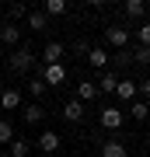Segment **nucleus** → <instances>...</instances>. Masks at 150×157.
<instances>
[{
    "instance_id": "nucleus-1",
    "label": "nucleus",
    "mask_w": 150,
    "mask_h": 157,
    "mask_svg": "<svg viewBox=\"0 0 150 157\" xmlns=\"http://www.w3.org/2000/svg\"><path fill=\"white\" fill-rule=\"evenodd\" d=\"M98 122L105 126V129H122V122H126V112L122 108H115V105H108V108H101V115H98Z\"/></svg>"
},
{
    "instance_id": "nucleus-2",
    "label": "nucleus",
    "mask_w": 150,
    "mask_h": 157,
    "mask_svg": "<svg viewBox=\"0 0 150 157\" xmlns=\"http://www.w3.org/2000/svg\"><path fill=\"white\" fill-rule=\"evenodd\" d=\"M39 77L45 80V87H60L63 80H67V67L63 63H52V67H42V73Z\"/></svg>"
},
{
    "instance_id": "nucleus-3",
    "label": "nucleus",
    "mask_w": 150,
    "mask_h": 157,
    "mask_svg": "<svg viewBox=\"0 0 150 157\" xmlns=\"http://www.w3.org/2000/svg\"><path fill=\"white\" fill-rule=\"evenodd\" d=\"M105 39H108V45H115V49H126L129 45V32L119 28V25H112V28H105Z\"/></svg>"
},
{
    "instance_id": "nucleus-4",
    "label": "nucleus",
    "mask_w": 150,
    "mask_h": 157,
    "mask_svg": "<svg viewBox=\"0 0 150 157\" xmlns=\"http://www.w3.org/2000/svg\"><path fill=\"white\" fill-rule=\"evenodd\" d=\"M63 52H67V45H63V42H49V45L42 49V63H45V67H52V63L63 59Z\"/></svg>"
},
{
    "instance_id": "nucleus-5",
    "label": "nucleus",
    "mask_w": 150,
    "mask_h": 157,
    "mask_svg": "<svg viewBox=\"0 0 150 157\" xmlns=\"http://www.w3.org/2000/svg\"><path fill=\"white\" fill-rule=\"evenodd\" d=\"M11 67H14L17 73H25V70H32V67H35V56H32L28 49H17L14 56H11Z\"/></svg>"
},
{
    "instance_id": "nucleus-6",
    "label": "nucleus",
    "mask_w": 150,
    "mask_h": 157,
    "mask_svg": "<svg viewBox=\"0 0 150 157\" xmlns=\"http://www.w3.org/2000/svg\"><path fill=\"white\" fill-rule=\"evenodd\" d=\"M115 84H119V77H115V73H112V70H105V73H101V77H98V94H115Z\"/></svg>"
},
{
    "instance_id": "nucleus-7",
    "label": "nucleus",
    "mask_w": 150,
    "mask_h": 157,
    "mask_svg": "<svg viewBox=\"0 0 150 157\" xmlns=\"http://www.w3.org/2000/svg\"><path fill=\"white\" fill-rule=\"evenodd\" d=\"M87 63L94 70H105L108 67V49H101V45H91V52H87Z\"/></svg>"
},
{
    "instance_id": "nucleus-8",
    "label": "nucleus",
    "mask_w": 150,
    "mask_h": 157,
    "mask_svg": "<svg viewBox=\"0 0 150 157\" xmlns=\"http://www.w3.org/2000/svg\"><path fill=\"white\" fill-rule=\"evenodd\" d=\"M60 143H63V140L52 133V129H45V133L39 136V150H45V154H56V150H60Z\"/></svg>"
},
{
    "instance_id": "nucleus-9",
    "label": "nucleus",
    "mask_w": 150,
    "mask_h": 157,
    "mask_svg": "<svg viewBox=\"0 0 150 157\" xmlns=\"http://www.w3.org/2000/svg\"><path fill=\"white\" fill-rule=\"evenodd\" d=\"M17 105H21V91H17V87L0 91V108H7V112H11V108H17Z\"/></svg>"
},
{
    "instance_id": "nucleus-10",
    "label": "nucleus",
    "mask_w": 150,
    "mask_h": 157,
    "mask_svg": "<svg viewBox=\"0 0 150 157\" xmlns=\"http://www.w3.org/2000/svg\"><path fill=\"white\" fill-rule=\"evenodd\" d=\"M63 119H67V122H80V119H84V105H80L77 98L63 105Z\"/></svg>"
},
{
    "instance_id": "nucleus-11",
    "label": "nucleus",
    "mask_w": 150,
    "mask_h": 157,
    "mask_svg": "<svg viewBox=\"0 0 150 157\" xmlns=\"http://www.w3.org/2000/svg\"><path fill=\"white\" fill-rule=\"evenodd\" d=\"M21 42V28L17 25H4L0 28V45H17Z\"/></svg>"
},
{
    "instance_id": "nucleus-12",
    "label": "nucleus",
    "mask_w": 150,
    "mask_h": 157,
    "mask_svg": "<svg viewBox=\"0 0 150 157\" xmlns=\"http://www.w3.org/2000/svg\"><path fill=\"white\" fill-rule=\"evenodd\" d=\"M94 98H98V87L91 84V80H80V84H77V101L87 105V101H94Z\"/></svg>"
},
{
    "instance_id": "nucleus-13",
    "label": "nucleus",
    "mask_w": 150,
    "mask_h": 157,
    "mask_svg": "<svg viewBox=\"0 0 150 157\" xmlns=\"http://www.w3.org/2000/svg\"><path fill=\"white\" fill-rule=\"evenodd\" d=\"M129 115L136 119V122H143V119H150V105L143 98H136V101H129Z\"/></svg>"
},
{
    "instance_id": "nucleus-14",
    "label": "nucleus",
    "mask_w": 150,
    "mask_h": 157,
    "mask_svg": "<svg viewBox=\"0 0 150 157\" xmlns=\"http://www.w3.org/2000/svg\"><path fill=\"white\" fill-rule=\"evenodd\" d=\"M115 94L122 101H136V80H119L115 84Z\"/></svg>"
},
{
    "instance_id": "nucleus-15",
    "label": "nucleus",
    "mask_w": 150,
    "mask_h": 157,
    "mask_svg": "<svg viewBox=\"0 0 150 157\" xmlns=\"http://www.w3.org/2000/svg\"><path fill=\"white\" fill-rule=\"evenodd\" d=\"M45 17H60V14H67V0H45Z\"/></svg>"
},
{
    "instance_id": "nucleus-16",
    "label": "nucleus",
    "mask_w": 150,
    "mask_h": 157,
    "mask_svg": "<svg viewBox=\"0 0 150 157\" xmlns=\"http://www.w3.org/2000/svg\"><path fill=\"white\" fill-rule=\"evenodd\" d=\"M45 25H49V17H45L42 11H32V14H28V28H32V32H45Z\"/></svg>"
},
{
    "instance_id": "nucleus-17",
    "label": "nucleus",
    "mask_w": 150,
    "mask_h": 157,
    "mask_svg": "<svg viewBox=\"0 0 150 157\" xmlns=\"http://www.w3.org/2000/svg\"><path fill=\"white\" fill-rule=\"evenodd\" d=\"M122 11H126V17H143L147 14V4H143V0H126Z\"/></svg>"
},
{
    "instance_id": "nucleus-18",
    "label": "nucleus",
    "mask_w": 150,
    "mask_h": 157,
    "mask_svg": "<svg viewBox=\"0 0 150 157\" xmlns=\"http://www.w3.org/2000/svg\"><path fill=\"white\" fill-rule=\"evenodd\" d=\"M21 115H25V122H28V126H35V122H42V119H45L42 105H28V108H25Z\"/></svg>"
},
{
    "instance_id": "nucleus-19",
    "label": "nucleus",
    "mask_w": 150,
    "mask_h": 157,
    "mask_svg": "<svg viewBox=\"0 0 150 157\" xmlns=\"http://www.w3.org/2000/svg\"><path fill=\"white\" fill-rule=\"evenodd\" d=\"M101 157H126V147L119 140H108L105 147H101Z\"/></svg>"
},
{
    "instance_id": "nucleus-20",
    "label": "nucleus",
    "mask_w": 150,
    "mask_h": 157,
    "mask_svg": "<svg viewBox=\"0 0 150 157\" xmlns=\"http://www.w3.org/2000/svg\"><path fill=\"white\" fill-rule=\"evenodd\" d=\"M11 157H28V140H11Z\"/></svg>"
},
{
    "instance_id": "nucleus-21",
    "label": "nucleus",
    "mask_w": 150,
    "mask_h": 157,
    "mask_svg": "<svg viewBox=\"0 0 150 157\" xmlns=\"http://www.w3.org/2000/svg\"><path fill=\"white\" fill-rule=\"evenodd\" d=\"M28 91H32L35 98H42V94H45L49 87H45V80H42V77H32V80H28Z\"/></svg>"
},
{
    "instance_id": "nucleus-22",
    "label": "nucleus",
    "mask_w": 150,
    "mask_h": 157,
    "mask_svg": "<svg viewBox=\"0 0 150 157\" xmlns=\"http://www.w3.org/2000/svg\"><path fill=\"white\" fill-rule=\"evenodd\" d=\"M11 140H14V126L7 119H0V143H11Z\"/></svg>"
},
{
    "instance_id": "nucleus-23",
    "label": "nucleus",
    "mask_w": 150,
    "mask_h": 157,
    "mask_svg": "<svg viewBox=\"0 0 150 157\" xmlns=\"http://www.w3.org/2000/svg\"><path fill=\"white\" fill-rule=\"evenodd\" d=\"M136 39H140V45H150V21H143L136 28Z\"/></svg>"
},
{
    "instance_id": "nucleus-24",
    "label": "nucleus",
    "mask_w": 150,
    "mask_h": 157,
    "mask_svg": "<svg viewBox=\"0 0 150 157\" xmlns=\"http://www.w3.org/2000/svg\"><path fill=\"white\" fill-rule=\"evenodd\" d=\"M133 59L136 63H150V45H140V49L133 52Z\"/></svg>"
},
{
    "instance_id": "nucleus-25",
    "label": "nucleus",
    "mask_w": 150,
    "mask_h": 157,
    "mask_svg": "<svg viewBox=\"0 0 150 157\" xmlns=\"http://www.w3.org/2000/svg\"><path fill=\"white\" fill-rule=\"evenodd\" d=\"M140 94H147V98H150V80H143V84H136V98H140Z\"/></svg>"
},
{
    "instance_id": "nucleus-26",
    "label": "nucleus",
    "mask_w": 150,
    "mask_h": 157,
    "mask_svg": "<svg viewBox=\"0 0 150 157\" xmlns=\"http://www.w3.org/2000/svg\"><path fill=\"white\" fill-rule=\"evenodd\" d=\"M25 14H28V11H25L21 4H14V7H11V17H25Z\"/></svg>"
},
{
    "instance_id": "nucleus-27",
    "label": "nucleus",
    "mask_w": 150,
    "mask_h": 157,
    "mask_svg": "<svg viewBox=\"0 0 150 157\" xmlns=\"http://www.w3.org/2000/svg\"><path fill=\"white\" fill-rule=\"evenodd\" d=\"M0 56H4V45H0Z\"/></svg>"
},
{
    "instance_id": "nucleus-28",
    "label": "nucleus",
    "mask_w": 150,
    "mask_h": 157,
    "mask_svg": "<svg viewBox=\"0 0 150 157\" xmlns=\"http://www.w3.org/2000/svg\"><path fill=\"white\" fill-rule=\"evenodd\" d=\"M147 105H150V101H147Z\"/></svg>"
}]
</instances>
